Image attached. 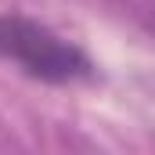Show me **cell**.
<instances>
[{
  "label": "cell",
  "instance_id": "obj_1",
  "mask_svg": "<svg viewBox=\"0 0 155 155\" xmlns=\"http://www.w3.org/2000/svg\"><path fill=\"white\" fill-rule=\"evenodd\" d=\"M0 58L43 83H76L94 72L90 58L76 43L22 15H0Z\"/></svg>",
  "mask_w": 155,
  "mask_h": 155
},
{
  "label": "cell",
  "instance_id": "obj_2",
  "mask_svg": "<svg viewBox=\"0 0 155 155\" xmlns=\"http://www.w3.org/2000/svg\"><path fill=\"white\" fill-rule=\"evenodd\" d=\"M119 15H126L134 25H141L144 33L155 36V0H108Z\"/></svg>",
  "mask_w": 155,
  "mask_h": 155
}]
</instances>
